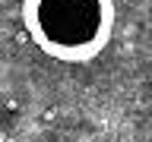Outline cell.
I'll return each instance as SVG.
<instances>
[{"label":"cell","mask_w":152,"mask_h":142,"mask_svg":"<svg viewBox=\"0 0 152 142\" xmlns=\"http://www.w3.org/2000/svg\"><path fill=\"white\" fill-rule=\"evenodd\" d=\"M28 32L41 51L66 63L92 60L111 38V0H26L22 7Z\"/></svg>","instance_id":"cell-1"}]
</instances>
